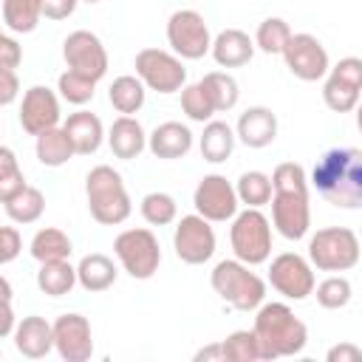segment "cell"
<instances>
[{"label": "cell", "instance_id": "cell-1", "mask_svg": "<svg viewBox=\"0 0 362 362\" xmlns=\"http://www.w3.org/2000/svg\"><path fill=\"white\" fill-rule=\"evenodd\" d=\"M272 178V226L286 240H300L311 229V206H308V175L300 164L283 161L274 167Z\"/></svg>", "mask_w": 362, "mask_h": 362}, {"label": "cell", "instance_id": "cell-2", "mask_svg": "<svg viewBox=\"0 0 362 362\" xmlns=\"http://www.w3.org/2000/svg\"><path fill=\"white\" fill-rule=\"evenodd\" d=\"M311 184L331 206L359 209L362 206V150L356 147L325 150L311 170Z\"/></svg>", "mask_w": 362, "mask_h": 362}, {"label": "cell", "instance_id": "cell-3", "mask_svg": "<svg viewBox=\"0 0 362 362\" xmlns=\"http://www.w3.org/2000/svg\"><path fill=\"white\" fill-rule=\"evenodd\" d=\"M255 337L260 345L263 359H280L294 356L308 342L305 322L286 305V303H260L255 308Z\"/></svg>", "mask_w": 362, "mask_h": 362}, {"label": "cell", "instance_id": "cell-4", "mask_svg": "<svg viewBox=\"0 0 362 362\" xmlns=\"http://www.w3.org/2000/svg\"><path fill=\"white\" fill-rule=\"evenodd\" d=\"M85 198H88L90 218L102 226H119L133 212L127 187L110 164H96L85 175Z\"/></svg>", "mask_w": 362, "mask_h": 362}, {"label": "cell", "instance_id": "cell-5", "mask_svg": "<svg viewBox=\"0 0 362 362\" xmlns=\"http://www.w3.org/2000/svg\"><path fill=\"white\" fill-rule=\"evenodd\" d=\"M209 283H212V291L223 303H229L235 311H255L266 297V283L238 257L215 263Z\"/></svg>", "mask_w": 362, "mask_h": 362}, {"label": "cell", "instance_id": "cell-6", "mask_svg": "<svg viewBox=\"0 0 362 362\" xmlns=\"http://www.w3.org/2000/svg\"><path fill=\"white\" fill-rule=\"evenodd\" d=\"M308 263L320 272H348L359 263V238L348 226H325L308 238Z\"/></svg>", "mask_w": 362, "mask_h": 362}, {"label": "cell", "instance_id": "cell-7", "mask_svg": "<svg viewBox=\"0 0 362 362\" xmlns=\"http://www.w3.org/2000/svg\"><path fill=\"white\" fill-rule=\"evenodd\" d=\"M229 243H232V252L240 263H246V266L266 263L269 255H272V223H269V218L255 206H246L243 212H235L232 229H229Z\"/></svg>", "mask_w": 362, "mask_h": 362}, {"label": "cell", "instance_id": "cell-8", "mask_svg": "<svg viewBox=\"0 0 362 362\" xmlns=\"http://www.w3.org/2000/svg\"><path fill=\"white\" fill-rule=\"evenodd\" d=\"M113 255L119 257L122 269L133 280H150L158 272V266H161L158 238L150 229H144V226L119 232L116 240H113Z\"/></svg>", "mask_w": 362, "mask_h": 362}, {"label": "cell", "instance_id": "cell-9", "mask_svg": "<svg viewBox=\"0 0 362 362\" xmlns=\"http://www.w3.org/2000/svg\"><path fill=\"white\" fill-rule=\"evenodd\" d=\"M136 76L141 79L144 88L156 93H175L187 85V68L181 57L161 51V48H141L136 54Z\"/></svg>", "mask_w": 362, "mask_h": 362}, {"label": "cell", "instance_id": "cell-10", "mask_svg": "<svg viewBox=\"0 0 362 362\" xmlns=\"http://www.w3.org/2000/svg\"><path fill=\"white\" fill-rule=\"evenodd\" d=\"M167 42L173 54L181 59H201L204 54H209V45H212L209 25L198 11L178 8L167 20Z\"/></svg>", "mask_w": 362, "mask_h": 362}, {"label": "cell", "instance_id": "cell-11", "mask_svg": "<svg viewBox=\"0 0 362 362\" xmlns=\"http://www.w3.org/2000/svg\"><path fill=\"white\" fill-rule=\"evenodd\" d=\"M362 90V59L359 57H345L325 74L322 85V102L334 113H351L359 102Z\"/></svg>", "mask_w": 362, "mask_h": 362}, {"label": "cell", "instance_id": "cell-12", "mask_svg": "<svg viewBox=\"0 0 362 362\" xmlns=\"http://www.w3.org/2000/svg\"><path fill=\"white\" fill-rule=\"evenodd\" d=\"M215 229L206 218H201L198 212L195 215H184L178 223H175V232H173V249L178 255L181 263L187 266H201L206 263L212 255H215Z\"/></svg>", "mask_w": 362, "mask_h": 362}, {"label": "cell", "instance_id": "cell-13", "mask_svg": "<svg viewBox=\"0 0 362 362\" xmlns=\"http://www.w3.org/2000/svg\"><path fill=\"white\" fill-rule=\"evenodd\" d=\"M62 59L68 65V71L82 74L93 82H99L107 74V51L102 45V40L93 31H71L62 42Z\"/></svg>", "mask_w": 362, "mask_h": 362}, {"label": "cell", "instance_id": "cell-14", "mask_svg": "<svg viewBox=\"0 0 362 362\" xmlns=\"http://www.w3.org/2000/svg\"><path fill=\"white\" fill-rule=\"evenodd\" d=\"M280 54H283L286 68L291 71V76H297L303 82H317L331 68L328 51L314 34H291Z\"/></svg>", "mask_w": 362, "mask_h": 362}, {"label": "cell", "instance_id": "cell-15", "mask_svg": "<svg viewBox=\"0 0 362 362\" xmlns=\"http://www.w3.org/2000/svg\"><path fill=\"white\" fill-rule=\"evenodd\" d=\"M192 206L209 223H223V221L235 218L240 204L235 195V184H229L226 175H221V173H209L198 181V187L192 192Z\"/></svg>", "mask_w": 362, "mask_h": 362}, {"label": "cell", "instance_id": "cell-16", "mask_svg": "<svg viewBox=\"0 0 362 362\" xmlns=\"http://www.w3.org/2000/svg\"><path fill=\"white\" fill-rule=\"evenodd\" d=\"M269 283L286 300H305L314 291V266L297 252H283L269 266Z\"/></svg>", "mask_w": 362, "mask_h": 362}, {"label": "cell", "instance_id": "cell-17", "mask_svg": "<svg viewBox=\"0 0 362 362\" xmlns=\"http://www.w3.org/2000/svg\"><path fill=\"white\" fill-rule=\"evenodd\" d=\"M54 331V351L59 354V359L65 362H88L93 354V334H90V322L88 317L71 311V314H59L51 322Z\"/></svg>", "mask_w": 362, "mask_h": 362}, {"label": "cell", "instance_id": "cell-18", "mask_svg": "<svg viewBox=\"0 0 362 362\" xmlns=\"http://www.w3.org/2000/svg\"><path fill=\"white\" fill-rule=\"evenodd\" d=\"M59 96L45 85H31L23 93L20 105V124L28 136H40L48 127L59 124Z\"/></svg>", "mask_w": 362, "mask_h": 362}, {"label": "cell", "instance_id": "cell-19", "mask_svg": "<svg viewBox=\"0 0 362 362\" xmlns=\"http://www.w3.org/2000/svg\"><path fill=\"white\" fill-rule=\"evenodd\" d=\"M14 348L25 356V359H42L54 351V331H51V322L40 314H28L23 317L14 331Z\"/></svg>", "mask_w": 362, "mask_h": 362}, {"label": "cell", "instance_id": "cell-20", "mask_svg": "<svg viewBox=\"0 0 362 362\" xmlns=\"http://www.w3.org/2000/svg\"><path fill=\"white\" fill-rule=\"evenodd\" d=\"M235 139H240L252 150L269 147L277 139V116L263 105L246 107L235 124Z\"/></svg>", "mask_w": 362, "mask_h": 362}, {"label": "cell", "instance_id": "cell-21", "mask_svg": "<svg viewBox=\"0 0 362 362\" xmlns=\"http://www.w3.org/2000/svg\"><path fill=\"white\" fill-rule=\"evenodd\" d=\"M62 130L68 133L71 139V147H74V156H93L102 141H105V127H102V119L90 110H76L71 113L65 122H62Z\"/></svg>", "mask_w": 362, "mask_h": 362}, {"label": "cell", "instance_id": "cell-22", "mask_svg": "<svg viewBox=\"0 0 362 362\" xmlns=\"http://www.w3.org/2000/svg\"><path fill=\"white\" fill-rule=\"evenodd\" d=\"M147 150L156 158L173 161V158H184L192 150V130L181 122H161L150 136H147Z\"/></svg>", "mask_w": 362, "mask_h": 362}, {"label": "cell", "instance_id": "cell-23", "mask_svg": "<svg viewBox=\"0 0 362 362\" xmlns=\"http://www.w3.org/2000/svg\"><path fill=\"white\" fill-rule=\"evenodd\" d=\"M209 54L212 59L221 65V68H240L246 65L252 57H255V42L246 31L240 28H223L212 45H209Z\"/></svg>", "mask_w": 362, "mask_h": 362}, {"label": "cell", "instance_id": "cell-24", "mask_svg": "<svg viewBox=\"0 0 362 362\" xmlns=\"http://www.w3.org/2000/svg\"><path fill=\"white\" fill-rule=\"evenodd\" d=\"M107 144H110V153L122 161H133L141 156V150L147 147V133L141 127L139 119L133 116H119L110 130H107Z\"/></svg>", "mask_w": 362, "mask_h": 362}, {"label": "cell", "instance_id": "cell-25", "mask_svg": "<svg viewBox=\"0 0 362 362\" xmlns=\"http://www.w3.org/2000/svg\"><path fill=\"white\" fill-rule=\"evenodd\" d=\"M116 266H113V260L107 257V255H102V252H90V255H85L82 260H79V266H76V283L85 288V291H90V294H96V291H107L113 283H116Z\"/></svg>", "mask_w": 362, "mask_h": 362}, {"label": "cell", "instance_id": "cell-26", "mask_svg": "<svg viewBox=\"0 0 362 362\" xmlns=\"http://www.w3.org/2000/svg\"><path fill=\"white\" fill-rule=\"evenodd\" d=\"M198 147H201L204 161H209V164H223V161L232 156V150H235V130H232L226 122L209 119V122L204 124V133H201Z\"/></svg>", "mask_w": 362, "mask_h": 362}, {"label": "cell", "instance_id": "cell-27", "mask_svg": "<svg viewBox=\"0 0 362 362\" xmlns=\"http://www.w3.org/2000/svg\"><path fill=\"white\" fill-rule=\"evenodd\" d=\"M34 139H37L34 153H37L40 164H45V167H62V164H68V161L74 158L71 139H68V133H65L59 124L42 130V133L34 136Z\"/></svg>", "mask_w": 362, "mask_h": 362}, {"label": "cell", "instance_id": "cell-28", "mask_svg": "<svg viewBox=\"0 0 362 362\" xmlns=\"http://www.w3.org/2000/svg\"><path fill=\"white\" fill-rule=\"evenodd\" d=\"M144 96H147V88L141 85L139 76H130V74L116 76L113 85H110V90H107V99H110L113 110L122 113V116L139 113L144 107Z\"/></svg>", "mask_w": 362, "mask_h": 362}, {"label": "cell", "instance_id": "cell-29", "mask_svg": "<svg viewBox=\"0 0 362 362\" xmlns=\"http://www.w3.org/2000/svg\"><path fill=\"white\" fill-rule=\"evenodd\" d=\"M76 286V269L68 260H48L40 263L37 272V288L48 297H65Z\"/></svg>", "mask_w": 362, "mask_h": 362}, {"label": "cell", "instance_id": "cell-30", "mask_svg": "<svg viewBox=\"0 0 362 362\" xmlns=\"http://www.w3.org/2000/svg\"><path fill=\"white\" fill-rule=\"evenodd\" d=\"M201 88H204V93L209 96L215 113L232 110V107L238 105V99H240L238 79H235L232 74H226V71H209V74H204Z\"/></svg>", "mask_w": 362, "mask_h": 362}, {"label": "cell", "instance_id": "cell-31", "mask_svg": "<svg viewBox=\"0 0 362 362\" xmlns=\"http://www.w3.org/2000/svg\"><path fill=\"white\" fill-rule=\"evenodd\" d=\"M28 249H31V257L37 263H48V260H68L71 252H74V243H71V238L62 229L45 226V229H40L31 238V246Z\"/></svg>", "mask_w": 362, "mask_h": 362}, {"label": "cell", "instance_id": "cell-32", "mask_svg": "<svg viewBox=\"0 0 362 362\" xmlns=\"http://www.w3.org/2000/svg\"><path fill=\"white\" fill-rule=\"evenodd\" d=\"M42 20V0H3V23L14 34H31Z\"/></svg>", "mask_w": 362, "mask_h": 362}, {"label": "cell", "instance_id": "cell-33", "mask_svg": "<svg viewBox=\"0 0 362 362\" xmlns=\"http://www.w3.org/2000/svg\"><path fill=\"white\" fill-rule=\"evenodd\" d=\"M6 212H8V218L14 223H34V221H40L42 212H45V195H42V189L25 184L20 192H14L6 201Z\"/></svg>", "mask_w": 362, "mask_h": 362}, {"label": "cell", "instance_id": "cell-34", "mask_svg": "<svg viewBox=\"0 0 362 362\" xmlns=\"http://www.w3.org/2000/svg\"><path fill=\"white\" fill-rule=\"evenodd\" d=\"M235 195H238V204H246V206L260 209L272 198V178L266 173H260V170H249V173H243L238 178Z\"/></svg>", "mask_w": 362, "mask_h": 362}, {"label": "cell", "instance_id": "cell-35", "mask_svg": "<svg viewBox=\"0 0 362 362\" xmlns=\"http://www.w3.org/2000/svg\"><path fill=\"white\" fill-rule=\"evenodd\" d=\"M311 294H317V303H320L322 308L339 311V308H345V305L351 303L354 286H351V280L342 277V274H328L325 280L314 283V291H311Z\"/></svg>", "mask_w": 362, "mask_h": 362}, {"label": "cell", "instance_id": "cell-36", "mask_svg": "<svg viewBox=\"0 0 362 362\" xmlns=\"http://www.w3.org/2000/svg\"><path fill=\"white\" fill-rule=\"evenodd\" d=\"M141 218L150 223V226H167V223H173L175 218H178V204H175V198L170 195V192H161V189H156V192H147L144 198H141Z\"/></svg>", "mask_w": 362, "mask_h": 362}, {"label": "cell", "instance_id": "cell-37", "mask_svg": "<svg viewBox=\"0 0 362 362\" xmlns=\"http://www.w3.org/2000/svg\"><path fill=\"white\" fill-rule=\"evenodd\" d=\"M288 37H291V28H288V23H286L283 17H266V20L257 25L252 42H255V48H260L263 54H280L283 45L288 42Z\"/></svg>", "mask_w": 362, "mask_h": 362}, {"label": "cell", "instance_id": "cell-38", "mask_svg": "<svg viewBox=\"0 0 362 362\" xmlns=\"http://www.w3.org/2000/svg\"><path fill=\"white\" fill-rule=\"evenodd\" d=\"M221 351H223V359H229V362H257V359H263L255 331H232L221 342Z\"/></svg>", "mask_w": 362, "mask_h": 362}, {"label": "cell", "instance_id": "cell-39", "mask_svg": "<svg viewBox=\"0 0 362 362\" xmlns=\"http://www.w3.org/2000/svg\"><path fill=\"white\" fill-rule=\"evenodd\" d=\"M57 90H59V96H62L68 105L82 107V105H88V102L93 99L96 82L88 79V76H82V74L65 71V74H59V79H57Z\"/></svg>", "mask_w": 362, "mask_h": 362}, {"label": "cell", "instance_id": "cell-40", "mask_svg": "<svg viewBox=\"0 0 362 362\" xmlns=\"http://www.w3.org/2000/svg\"><path fill=\"white\" fill-rule=\"evenodd\" d=\"M23 187H25V178H23V170H20L14 150L0 144V204H6Z\"/></svg>", "mask_w": 362, "mask_h": 362}, {"label": "cell", "instance_id": "cell-41", "mask_svg": "<svg viewBox=\"0 0 362 362\" xmlns=\"http://www.w3.org/2000/svg\"><path fill=\"white\" fill-rule=\"evenodd\" d=\"M181 110L187 113V119L201 122V124L212 119L215 107H212L209 96L204 93L201 82H195V85H184V88H181Z\"/></svg>", "mask_w": 362, "mask_h": 362}, {"label": "cell", "instance_id": "cell-42", "mask_svg": "<svg viewBox=\"0 0 362 362\" xmlns=\"http://www.w3.org/2000/svg\"><path fill=\"white\" fill-rule=\"evenodd\" d=\"M11 297H14L11 283L0 274V339L8 337V334L14 331V325H17V320H14V308H11Z\"/></svg>", "mask_w": 362, "mask_h": 362}, {"label": "cell", "instance_id": "cell-43", "mask_svg": "<svg viewBox=\"0 0 362 362\" xmlns=\"http://www.w3.org/2000/svg\"><path fill=\"white\" fill-rule=\"evenodd\" d=\"M23 249V238L14 226H0V266L11 263Z\"/></svg>", "mask_w": 362, "mask_h": 362}, {"label": "cell", "instance_id": "cell-44", "mask_svg": "<svg viewBox=\"0 0 362 362\" xmlns=\"http://www.w3.org/2000/svg\"><path fill=\"white\" fill-rule=\"evenodd\" d=\"M23 62V48L14 37H0V71H14Z\"/></svg>", "mask_w": 362, "mask_h": 362}, {"label": "cell", "instance_id": "cell-45", "mask_svg": "<svg viewBox=\"0 0 362 362\" xmlns=\"http://www.w3.org/2000/svg\"><path fill=\"white\" fill-rule=\"evenodd\" d=\"M20 96V79L14 71H0V107L11 105Z\"/></svg>", "mask_w": 362, "mask_h": 362}, {"label": "cell", "instance_id": "cell-46", "mask_svg": "<svg viewBox=\"0 0 362 362\" xmlns=\"http://www.w3.org/2000/svg\"><path fill=\"white\" fill-rule=\"evenodd\" d=\"M79 0H42V17L48 20H65L76 11Z\"/></svg>", "mask_w": 362, "mask_h": 362}, {"label": "cell", "instance_id": "cell-47", "mask_svg": "<svg viewBox=\"0 0 362 362\" xmlns=\"http://www.w3.org/2000/svg\"><path fill=\"white\" fill-rule=\"evenodd\" d=\"M328 362H359L362 359V351L354 345V342H339L334 345L328 354H325Z\"/></svg>", "mask_w": 362, "mask_h": 362}, {"label": "cell", "instance_id": "cell-48", "mask_svg": "<svg viewBox=\"0 0 362 362\" xmlns=\"http://www.w3.org/2000/svg\"><path fill=\"white\" fill-rule=\"evenodd\" d=\"M195 359H198V362H201V359H223L221 342H218V345H209V348H204V351H198V354H195Z\"/></svg>", "mask_w": 362, "mask_h": 362}, {"label": "cell", "instance_id": "cell-49", "mask_svg": "<svg viewBox=\"0 0 362 362\" xmlns=\"http://www.w3.org/2000/svg\"><path fill=\"white\" fill-rule=\"evenodd\" d=\"M82 3H99V0H82Z\"/></svg>", "mask_w": 362, "mask_h": 362}, {"label": "cell", "instance_id": "cell-50", "mask_svg": "<svg viewBox=\"0 0 362 362\" xmlns=\"http://www.w3.org/2000/svg\"><path fill=\"white\" fill-rule=\"evenodd\" d=\"M0 37H3V28H0Z\"/></svg>", "mask_w": 362, "mask_h": 362}]
</instances>
